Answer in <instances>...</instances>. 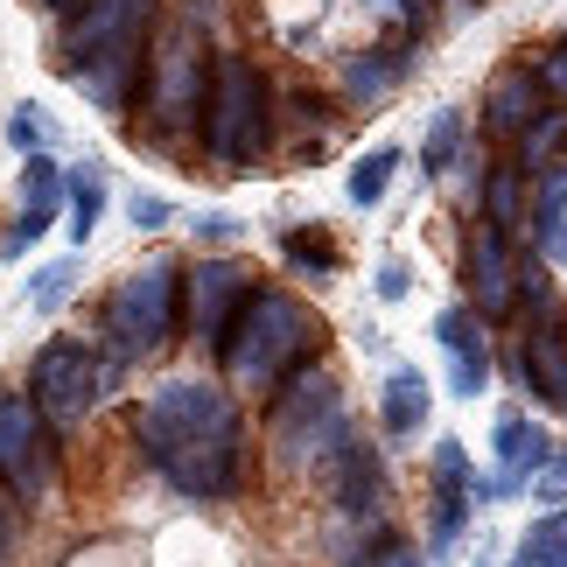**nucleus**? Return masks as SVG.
<instances>
[{"label": "nucleus", "mask_w": 567, "mask_h": 567, "mask_svg": "<svg viewBox=\"0 0 567 567\" xmlns=\"http://www.w3.org/2000/svg\"><path fill=\"white\" fill-rule=\"evenodd\" d=\"M274 141V113H267V78L252 56H217L210 63V92H204V147L217 168L246 176Z\"/></svg>", "instance_id": "nucleus-3"}, {"label": "nucleus", "mask_w": 567, "mask_h": 567, "mask_svg": "<svg viewBox=\"0 0 567 567\" xmlns=\"http://www.w3.org/2000/svg\"><path fill=\"white\" fill-rule=\"evenodd\" d=\"M147 0H84L71 35H63V78L92 84V92L120 99V78L134 71L141 56V35H147Z\"/></svg>", "instance_id": "nucleus-6"}, {"label": "nucleus", "mask_w": 567, "mask_h": 567, "mask_svg": "<svg viewBox=\"0 0 567 567\" xmlns=\"http://www.w3.org/2000/svg\"><path fill=\"white\" fill-rule=\"evenodd\" d=\"M463 280H470V301H476V316H512V301H518V252H512V238L484 225L476 217V231H470V252H463Z\"/></svg>", "instance_id": "nucleus-11"}, {"label": "nucleus", "mask_w": 567, "mask_h": 567, "mask_svg": "<svg viewBox=\"0 0 567 567\" xmlns=\"http://www.w3.org/2000/svg\"><path fill=\"white\" fill-rule=\"evenodd\" d=\"M379 295H385V301H392V295H406V274H400V267H385V274H379Z\"/></svg>", "instance_id": "nucleus-34"}, {"label": "nucleus", "mask_w": 567, "mask_h": 567, "mask_svg": "<svg viewBox=\"0 0 567 567\" xmlns=\"http://www.w3.org/2000/svg\"><path fill=\"white\" fill-rule=\"evenodd\" d=\"M533 78H539V92H547L554 105H567V42H560V50H547V56L533 63Z\"/></svg>", "instance_id": "nucleus-29"}, {"label": "nucleus", "mask_w": 567, "mask_h": 567, "mask_svg": "<svg viewBox=\"0 0 567 567\" xmlns=\"http://www.w3.org/2000/svg\"><path fill=\"white\" fill-rule=\"evenodd\" d=\"M470 497H476V476H470L463 442H434V554L455 547V533L470 518Z\"/></svg>", "instance_id": "nucleus-17"}, {"label": "nucleus", "mask_w": 567, "mask_h": 567, "mask_svg": "<svg viewBox=\"0 0 567 567\" xmlns=\"http://www.w3.org/2000/svg\"><path fill=\"white\" fill-rule=\"evenodd\" d=\"M392 168H400V147H372V155L351 168V204H358V210H372L379 196L392 189Z\"/></svg>", "instance_id": "nucleus-24"}, {"label": "nucleus", "mask_w": 567, "mask_h": 567, "mask_svg": "<svg viewBox=\"0 0 567 567\" xmlns=\"http://www.w3.org/2000/svg\"><path fill=\"white\" fill-rule=\"evenodd\" d=\"M99 210H105V183L92 162H78V176L63 183V231H71V246H84L99 231Z\"/></svg>", "instance_id": "nucleus-21"}, {"label": "nucleus", "mask_w": 567, "mask_h": 567, "mask_svg": "<svg viewBox=\"0 0 567 567\" xmlns=\"http://www.w3.org/2000/svg\"><path fill=\"white\" fill-rule=\"evenodd\" d=\"M196 231H204V238H231L238 225H231V217H225V210H210V217H196Z\"/></svg>", "instance_id": "nucleus-33"}, {"label": "nucleus", "mask_w": 567, "mask_h": 567, "mask_svg": "<svg viewBox=\"0 0 567 567\" xmlns=\"http://www.w3.org/2000/svg\"><path fill=\"white\" fill-rule=\"evenodd\" d=\"M42 8H56V14H78V8H84V0H42Z\"/></svg>", "instance_id": "nucleus-37"}, {"label": "nucleus", "mask_w": 567, "mask_h": 567, "mask_svg": "<svg viewBox=\"0 0 567 567\" xmlns=\"http://www.w3.org/2000/svg\"><path fill=\"white\" fill-rule=\"evenodd\" d=\"M547 92H539V78L526 71V63H512V71H497L491 78V92H484V126L491 134H505V141H526L539 120H547Z\"/></svg>", "instance_id": "nucleus-14"}, {"label": "nucleus", "mask_w": 567, "mask_h": 567, "mask_svg": "<svg viewBox=\"0 0 567 567\" xmlns=\"http://www.w3.org/2000/svg\"><path fill=\"white\" fill-rule=\"evenodd\" d=\"M8 141L29 147V155H42V120H35V105H21V113L8 120Z\"/></svg>", "instance_id": "nucleus-30"}, {"label": "nucleus", "mask_w": 567, "mask_h": 567, "mask_svg": "<svg viewBox=\"0 0 567 567\" xmlns=\"http://www.w3.org/2000/svg\"><path fill=\"white\" fill-rule=\"evenodd\" d=\"M210 63L204 42H196L189 21H162L155 42H147V63H141V99H147V120L162 134H183V126H204V92H210Z\"/></svg>", "instance_id": "nucleus-7"}, {"label": "nucleus", "mask_w": 567, "mask_h": 567, "mask_svg": "<svg viewBox=\"0 0 567 567\" xmlns=\"http://www.w3.org/2000/svg\"><path fill=\"white\" fill-rule=\"evenodd\" d=\"M29 400L42 406V421L50 427H78L84 413H92V400H99V364H92V351L84 343H42L35 351V372H29Z\"/></svg>", "instance_id": "nucleus-9"}, {"label": "nucleus", "mask_w": 567, "mask_h": 567, "mask_svg": "<svg viewBox=\"0 0 567 567\" xmlns=\"http://www.w3.org/2000/svg\"><path fill=\"white\" fill-rule=\"evenodd\" d=\"M379 421H385V434H421V427H427V379L413 372V364H400V372L385 379Z\"/></svg>", "instance_id": "nucleus-20"}, {"label": "nucleus", "mask_w": 567, "mask_h": 567, "mask_svg": "<svg viewBox=\"0 0 567 567\" xmlns=\"http://www.w3.org/2000/svg\"><path fill=\"white\" fill-rule=\"evenodd\" d=\"M134 442L183 497H231L246 476V421L238 400L196 379H168L162 392H147L134 413Z\"/></svg>", "instance_id": "nucleus-1"}, {"label": "nucleus", "mask_w": 567, "mask_h": 567, "mask_svg": "<svg viewBox=\"0 0 567 567\" xmlns=\"http://www.w3.org/2000/svg\"><path fill=\"white\" fill-rule=\"evenodd\" d=\"M316 343H322L316 309H301V301L280 295V288H252L217 358H225V379L238 392H280L316 358Z\"/></svg>", "instance_id": "nucleus-2"}, {"label": "nucleus", "mask_w": 567, "mask_h": 567, "mask_svg": "<svg viewBox=\"0 0 567 567\" xmlns=\"http://www.w3.org/2000/svg\"><path fill=\"white\" fill-rule=\"evenodd\" d=\"M533 246L547 267H567V168H547L533 189Z\"/></svg>", "instance_id": "nucleus-19"}, {"label": "nucleus", "mask_w": 567, "mask_h": 567, "mask_svg": "<svg viewBox=\"0 0 567 567\" xmlns=\"http://www.w3.org/2000/svg\"><path fill=\"white\" fill-rule=\"evenodd\" d=\"M554 463V442H547V427L526 421V413H505L497 421V476H491V491L497 497H512V491H526L539 470Z\"/></svg>", "instance_id": "nucleus-16"}, {"label": "nucleus", "mask_w": 567, "mask_h": 567, "mask_svg": "<svg viewBox=\"0 0 567 567\" xmlns=\"http://www.w3.org/2000/svg\"><path fill=\"white\" fill-rule=\"evenodd\" d=\"M267 442L280 455V470H316L351 442V413H343V392L330 372H316V364H301V372L280 385L274 400V421H267Z\"/></svg>", "instance_id": "nucleus-4"}, {"label": "nucleus", "mask_w": 567, "mask_h": 567, "mask_svg": "<svg viewBox=\"0 0 567 567\" xmlns=\"http://www.w3.org/2000/svg\"><path fill=\"white\" fill-rule=\"evenodd\" d=\"M322 484H330V505L343 518H372L385 505V470H379V455L364 449L358 434L330 455V463H322Z\"/></svg>", "instance_id": "nucleus-13"}, {"label": "nucleus", "mask_w": 567, "mask_h": 567, "mask_svg": "<svg viewBox=\"0 0 567 567\" xmlns=\"http://www.w3.org/2000/svg\"><path fill=\"white\" fill-rule=\"evenodd\" d=\"M434 343H442V358H449V392L476 400V392L491 385V337H484V322H476L470 309H442V316H434Z\"/></svg>", "instance_id": "nucleus-12"}, {"label": "nucleus", "mask_w": 567, "mask_h": 567, "mask_svg": "<svg viewBox=\"0 0 567 567\" xmlns=\"http://www.w3.org/2000/svg\"><path fill=\"white\" fill-rule=\"evenodd\" d=\"M134 217H141V225H168V204H162V196H134Z\"/></svg>", "instance_id": "nucleus-32"}, {"label": "nucleus", "mask_w": 567, "mask_h": 567, "mask_svg": "<svg viewBox=\"0 0 567 567\" xmlns=\"http://www.w3.org/2000/svg\"><path fill=\"white\" fill-rule=\"evenodd\" d=\"M470 8H476V0H470Z\"/></svg>", "instance_id": "nucleus-38"}, {"label": "nucleus", "mask_w": 567, "mask_h": 567, "mask_svg": "<svg viewBox=\"0 0 567 567\" xmlns=\"http://www.w3.org/2000/svg\"><path fill=\"white\" fill-rule=\"evenodd\" d=\"M512 567H567V512L533 518L526 539H518V560Z\"/></svg>", "instance_id": "nucleus-22"}, {"label": "nucleus", "mask_w": 567, "mask_h": 567, "mask_svg": "<svg viewBox=\"0 0 567 567\" xmlns=\"http://www.w3.org/2000/svg\"><path fill=\"white\" fill-rule=\"evenodd\" d=\"M385 8H392V14H400V21H413V29H421V14H427V8H421V0H385Z\"/></svg>", "instance_id": "nucleus-35"}, {"label": "nucleus", "mask_w": 567, "mask_h": 567, "mask_svg": "<svg viewBox=\"0 0 567 567\" xmlns=\"http://www.w3.org/2000/svg\"><path fill=\"white\" fill-rule=\"evenodd\" d=\"M176 309H183V267L176 259H141V267H126L113 280L99 330H105V343H113V358L141 364V358H155L162 343L176 337Z\"/></svg>", "instance_id": "nucleus-5"}, {"label": "nucleus", "mask_w": 567, "mask_h": 567, "mask_svg": "<svg viewBox=\"0 0 567 567\" xmlns=\"http://www.w3.org/2000/svg\"><path fill=\"white\" fill-rule=\"evenodd\" d=\"M400 71H406L400 50H372L364 63H351V92H358V99H379V92H392V84H400Z\"/></svg>", "instance_id": "nucleus-26"}, {"label": "nucleus", "mask_w": 567, "mask_h": 567, "mask_svg": "<svg viewBox=\"0 0 567 567\" xmlns=\"http://www.w3.org/2000/svg\"><path fill=\"white\" fill-rule=\"evenodd\" d=\"M246 267L238 259H204V267H189V330H196V343L204 351H225V337H231V322H238V309H246Z\"/></svg>", "instance_id": "nucleus-10"}, {"label": "nucleus", "mask_w": 567, "mask_h": 567, "mask_svg": "<svg viewBox=\"0 0 567 567\" xmlns=\"http://www.w3.org/2000/svg\"><path fill=\"white\" fill-rule=\"evenodd\" d=\"M518 372H526V385L547 400L554 413H567V330H554L547 316L526 330V351H518Z\"/></svg>", "instance_id": "nucleus-18"}, {"label": "nucleus", "mask_w": 567, "mask_h": 567, "mask_svg": "<svg viewBox=\"0 0 567 567\" xmlns=\"http://www.w3.org/2000/svg\"><path fill=\"white\" fill-rule=\"evenodd\" d=\"M71 274H78V259H56V267H42V274H35V309H56V301L71 295Z\"/></svg>", "instance_id": "nucleus-28"}, {"label": "nucleus", "mask_w": 567, "mask_h": 567, "mask_svg": "<svg viewBox=\"0 0 567 567\" xmlns=\"http://www.w3.org/2000/svg\"><path fill=\"white\" fill-rule=\"evenodd\" d=\"M518 176L526 168H491V189H484V225H497L505 238H518V225H526L518 217Z\"/></svg>", "instance_id": "nucleus-23"}, {"label": "nucleus", "mask_w": 567, "mask_h": 567, "mask_svg": "<svg viewBox=\"0 0 567 567\" xmlns=\"http://www.w3.org/2000/svg\"><path fill=\"white\" fill-rule=\"evenodd\" d=\"M0 567H8V505H0Z\"/></svg>", "instance_id": "nucleus-36"}, {"label": "nucleus", "mask_w": 567, "mask_h": 567, "mask_svg": "<svg viewBox=\"0 0 567 567\" xmlns=\"http://www.w3.org/2000/svg\"><path fill=\"white\" fill-rule=\"evenodd\" d=\"M0 484L21 505H42L56 491V442L29 392H0Z\"/></svg>", "instance_id": "nucleus-8"}, {"label": "nucleus", "mask_w": 567, "mask_h": 567, "mask_svg": "<svg viewBox=\"0 0 567 567\" xmlns=\"http://www.w3.org/2000/svg\"><path fill=\"white\" fill-rule=\"evenodd\" d=\"M295 259H309V267H330V246H316V238H288Z\"/></svg>", "instance_id": "nucleus-31"}, {"label": "nucleus", "mask_w": 567, "mask_h": 567, "mask_svg": "<svg viewBox=\"0 0 567 567\" xmlns=\"http://www.w3.org/2000/svg\"><path fill=\"white\" fill-rule=\"evenodd\" d=\"M21 176H29V189H21L14 225H8V238H0V252H8V259L29 252L35 238L56 225V210H63V176H56V162H50V155H29V168H21Z\"/></svg>", "instance_id": "nucleus-15"}, {"label": "nucleus", "mask_w": 567, "mask_h": 567, "mask_svg": "<svg viewBox=\"0 0 567 567\" xmlns=\"http://www.w3.org/2000/svg\"><path fill=\"white\" fill-rule=\"evenodd\" d=\"M455 155H463V113H434L427 126V147H421V162H427V176H449Z\"/></svg>", "instance_id": "nucleus-25"}, {"label": "nucleus", "mask_w": 567, "mask_h": 567, "mask_svg": "<svg viewBox=\"0 0 567 567\" xmlns=\"http://www.w3.org/2000/svg\"><path fill=\"white\" fill-rule=\"evenodd\" d=\"M351 567H427V560H421V547H413L406 533H385V539H372V547H364Z\"/></svg>", "instance_id": "nucleus-27"}]
</instances>
